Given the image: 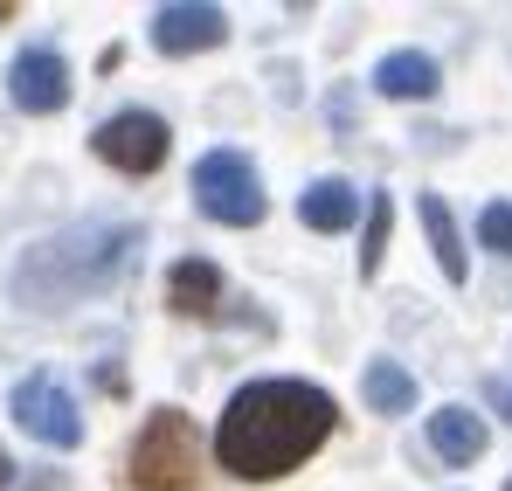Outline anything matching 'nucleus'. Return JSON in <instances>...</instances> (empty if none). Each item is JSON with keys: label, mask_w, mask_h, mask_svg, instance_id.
<instances>
[{"label": "nucleus", "mask_w": 512, "mask_h": 491, "mask_svg": "<svg viewBox=\"0 0 512 491\" xmlns=\"http://www.w3.org/2000/svg\"><path fill=\"white\" fill-rule=\"evenodd\" d=\"M194 208L208 215V222H222V229H256L263 222V180H256L250 153H201L194 160Z\"/></svg>", "instance_id": "obj_4"}, {"label": "nucleus", "mask_w": 512, "mask_h": 491, "mask_svg": "<svg viewBox=\"0 0 512 491\" xmlns=\"http://www.w3.org/2000/svg\"><path fill=\"white\" fill-rule=\"evenodd\" d=\"M298 215H305V229H319V236H340V229H353L360 222V187L353 180H312L305 194H298Z\"/></svg>", "instance_id": "obj_9"}, {"label": "nucleus", "mask_w": 512, "mask_h": 491, "mask_svg": "<svg viewBox=\"0 0 512 491\" xmlns=\"http://www.w3.org/2000/svg\"><path fill=\"white\" fill-rule=\"evenodd\" d=\"M229 35V14L222 7H201V0H173L153 14V42L160 56H201V49H222Z\"/></svg>", "instance_id": "obj_8"}, {"label": "nucleus", "mask_w": 512, "mask_h": 491, "mask_svg": "<svg viewBox=\"0 0 512 491\" xmlns=\"http://www.w3.org/2000/svg\"><path fill=\"white\" fill-rule=\"evenodd\" d=\"M360 395H367V409H374V415H402V409H416V374L395 367V360H374L367 381H360Z\"/></svg>", "instance_id": "obj_13"}, {"label": "nucleus", "mask_w": 512, "mask_h": 491, "mask_svg": "<svg viewBox=\"0 0 512 491\" xmlns=\"http://www.w3.org/2000/svg\"><path fill=\"white\" fill-rule=\"evenodd\" d=\"M7 97H14L21 111H35V118L63 111V104H70V63H63L56 49H21L14 70H7Z\"/></svg>", "instance_id": "obj_7"}, {"label": "nucleus", "mask_w": 512, "mask_h": 491, "mask_svg": "<svg viewBox=\"0 0 512 491\" xmlns=\"http://www.w3.org/2000/svg\"><path fill=\"white\" fill-rule=\"evenodd\" d=\"M14 485V457H7V450H0V491Z\"/></svg>", "instance_id": "obj_18"}, {"label": "nucleus", "mask_w": 512, "mask_h": 491, "mask_svg": "<svg viewBox=\"0 0 512 491\" xmlns=\"http://www.w3.org/2000/svg\"><path fill=\"white\" fill-rule=\"evenodd\" d=\"M506 491H512V485H506Z\"/></svg>", "instance_id": "obj_20"}, {"label": "nucleus", "mask_w": 512, "mask_h": 491, "mask_svg": "<svg viewBox=\"0 0 512 491\" xmlns=\"http://www.w3.org/2000/svg\"><path fill=\"white\" fill-rule=\"evenodd\" d=\"M167 305H173V312H187V319H208V312L222 305V270H215V263H201V256L173 263V277H167Z\"/></svg>", "instance_id": "obj_12"}, {"label": "nucleus", "mask_w": 512, "mask_h": 491, "mask_svg": "<svg viewBox=\"0 0 512 491\" xmlns=\"http://www.w3.org/2000/svg\"><path fill=\"white\" fill-rule=\"evenodd\" d=\"M132 485L139 491H194L201 485V429H194V415L160 409L139 429V443H132Z\"/></svg>", "instance_id": "obj_3"}, {"label": "nucleus", "mask_w": 512, "mask_h": 491, "mask_svg": "<svg viewBox=\"0 0 512 491\" xmlns=\"http://www.w3.org/2000/svg\"><path fill=\"white\" fill-rule=\"evenodd\" d=\"M333 422H340L333 395L312 388V381H250L222 409L215 457H222V471H236L250 485H270V478H291L333 436Z\"/></svg>", "instance_id": "obj_1"}, {"label": "nucleus", "mask_w": 512, "mask_h": 491, "mask_svg": "<svg viewBox=\"0 0 512 491\" xmlns=\"http://www.w3.org/2000/svg\"><path fill=\"white\" fill-rule=\"evenodd\" d=\"M423 229H429V249H436V263H443V277L450 284H464V243H457V222H450V208H443V194H423Z\"/></svg>", "instance_id": "obj_14"}, {"label": "nucleus", "mask_w": 512, "mask_h": 491, "mask_svg": "<svg viewBox=\"0 0 512 491\" xmlns=\"http://www.w3.org/2000/svg\"><path fill=\"white\" fill-rule=\"evenodd\" d=\"M388 229H395V208H388V194H367V243H360V277H374V270H381V256H388Z\"/></svg>", "instance_id": "obj_15"}, {"label": "nucleus", "mask_w": 512, "mask_h": 491, "mask_svg": "<svg viewBox=\"0 0 512 491\" xmlns=\"http://www.w3.org/2000/svg\"><path fill=\"white\" fill-rule=\"evenodd\" d=\"M485 415H471V409H436L429 415V450L443 457V464H478L485 457Z\"/></svg>", "instance_id": "obj_10"}, {"label": "nucleus", "mask_w": 512, "mask_h": 491, "mask_svg": "<svg viewBox=\"0 0 512 491\" xmlns=\"http://www.w3.org/2000/svg\"><path fill=\"white\" fill-rule=\"evenodd\" d=\"M436 83H443V70L429 63L423 49H395V56H381V70H374V90H381V97H402V104L436 97Z\"/></svg>", "instance_id": "obj_11"}, {"label": "nucleus", "mask_w": 512, "mask_h": 491, "mask_svg": "<svg viewBox=\"0 0 512 491\" xmlns=\"http://www.w3.org/2000/svg\"><path fill=\"white\" fill-rule=\"evenodd\" d=\"M35 491H70V485H63V478H42V485H35Z\"/></svg>", "instance_id": "obj_19"}, {"label": "nucleus", "mask_w": 512, "mask_h": 491, "mask_svg": "<svg viewBox=\"0 0 512 491\" xmlns=\"http://www.w3.org/2000/svg\"><path fill=\"white\" fill-rule=\"evenodd\" d=\"M478 243L492 249V256H512V201H492L478 215Z\"/></svg>", "instance_id": "obj_16"}, {"label": "nucleus", "mask_w": 512, "mask_h": 491, "mask_svg": "<svg viewBox=\"0 0 512 491\" xmlns=\"http://www.w3.org/2000/svg\"><path fill=\"white\" fill-rule=\"evenodd\" d=\"M14 422H21L35 443H49V450H77V443H84V415H77L70 388H63L56 374H28V381L14 388Z\"/></svg>", "instance_id": "obj_6"}, {"label": "nucleus", "mask_w": 512, "mask_h": 491, "mask_svg": "<svg viewBox=\"0 0 512 491\" xmlns=\"http://www.w3.org/2000/svg\"><path fill=\"white\" fill-rule=\"evenodd\" d=\"M90 146L118 173H160L173 153V132H167V118H153V111H118V118H104L90 132Z\"/></svg>", "instance_id": "obj_5"}, {"label": "nucleus", "mask_w": 512, "mask_h": 491, "mask_svg": "<svg viewBox=\"0 0 512 491\" xmlns=\"http://www.w3.org/2000/svg\"><path fill=\"white\" fill-rule=\"evenodd\" d=\"M492 402H499V415L512 422V381H492Z\"/></svg>", "instance_id": "obj_17"}, {"label": "nucleus", "mask_w": 512, "mask_h": 491, "mask_svg": "<svg viewBox=\"0 0 512 491\" xmlns=\"http://www.w3.org/2000/svg\"><path fill=\"white\" fill-rule=\"evenodd\" d=\"M139 243H146V236H139L132 222H118V229H70V236L42 243L21 263L14 291H21V305H70V298H90V291H104V284H118V277L132 270V249Z\"/></svg>", "instance_id": "obj_2"}]
</instances>
